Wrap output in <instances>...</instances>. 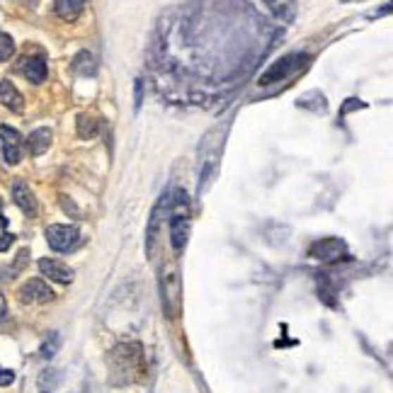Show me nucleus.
<instances>
[{"label":"nucleus","instance_id":"obj_6","mask_svg":"<svg viewBox=\"0 0 393 393\" xmlns=\"http://www.w3.org/2000/svg\"><path fill=\"white\" fill-rule=\"evenodd\" d=\"M308 255L325 262V265H332V262H340L347 258V245L342 238L328 236V238H320V240H316V243H311Z\"/></svg>","mask_w":393,"mask_h":393},{"label":"nucleus","instance_id":"obj_13","mask_svg":"<svg viewBox=\"0 0 393 393\" xmlns=\"http://www.w3.org/2000/svg\"><path fill=\"white\" fill-rule=\"evenodd\" d=\"M22 63L20 66V70L25 73V78L30 80V83H35V85H39L46 80V58L42 56H27V58H22Z\"/></svg>","mask_w":393,"mask_h":393},{"label":"nucleus","instance_id":"obj_18","mask_svg":"<svg viewBox=\"0 0 393 393\" xmlns=\"http://www.w3.org/2000/svg\"><path fill=\"white\" fill-rule=\"evenodd\" d=\"M70 66H73V73L83 75V78H87V75H95V70H97L95 56H92L90 51H78Z\"/></svg>","mask_w":393,"mask_h":393},{"label":"nucleus","instance_id":"obj_23","mask_svg":"<svg viewBox=\"0 0 393 393\" xmlns=\"http://www.w3.org/2000/svg\"><path fill=\"white\" fill-rule=\"evenodd\" d=\"M15 236L8 231V218L0 216V253H5V250H10V245H13Z\"/></svg>","mask_w":393,"mask_h":393},{"label":"nucleus","instance_id":"obj_17","mask_svg":"<svg viewBox=\"0 0 393 393\" xmlns=\"http://www.w3.org/2000/svg\"><path fill=\"white\" fill-rule=\"evenodd\" d=\"M63 374L58 369H42L39 371V379H37V386H39V393H51L61 386Z\"/></svg>","mask_w":393,"mask_h":393},{"label":"nucleus","instance_id":"obj_2","mask_svg":"<svg viewBox=\"0 0 393 393\" xmlns=\"http://www.w3.org/2000/svg\"><path fill=\"white\" fill-rule=\"evenodd\" d=\"M189 238V199L185 189H175L170 199V243L173 250H180L187 245Z\"/></svg>","mask_w":393,"mask_h":393},{"label":"nucleus","instance_id":"obj_12","mask_svg":"<svg viewBox=\"0 0 393 393\" xmlns=\"http://www.w3.org/2000/svg\"><path fill=\"white\" fill-rule=\"evenodd\" d=\"M0 105L8 107L10 112H15V114L25 112V97H22V92L13 85V80H0Z\"/></svg>","mask_w":393,"mask_h":393},{"label":"nucleus","instance_id":"obj_11","mask_svg":"<svg viewBox=\"0 0 393 393\" xmlns=\"http://www.w3.org/2000/svg\"><path fill=\"white\" fill-rule=\"evenodd\" d=\"M13 201L25 211V216H37V199L25 180H15L13 182Z\"/></svg>","mask_w":393,"mask_h":393},{"label":"nucleus","instance_id":"obj_20","mask_svg":"<svg viewBox=\"0 0 393 393\" xmlns=\"http://www.w3.org/2000/svg\"><path fill=\"white\" fill-rule=\"evenodd\" d=\"M97 129H100V124H97V119L92 117V114H78V136L80 139H92V136L97 134Z\"/></svg>","mask_w":393,"mask_h":393},{"label":"nucleus","instance_id":"obj_7","mask_svg":"<svg viewBox=\"0 0 393 393\" xmlns=\"http://www.w3.org/2000/svg\"><path fill=\"white\" fill-rule=\"evenodd\" d=\"M46 240L51 245V250L56 253H68L70 248H75L80 240V231L75 226H68V223H54V226L46 228Z\"/></svg>","mask_w":393,"mask_h":393},{"label":"nucleus","instance_id":"obj_26","mask_svg":"<svg viewBox=\"0 0 393 393\" xmlns=\"http://www.w3.org/2000/svg\"><path fill=\"white\" fill-rule=\"evenodd\" d=\"M15 381V371L10 369H0V386H10Z\"/></svg>","mask_w":393,"mask_h":393},{"label":"nucleus","instance_id":"obj_9","mask_svg":"<svg viewBox=\"0 0 393 393\" xmlns=\"http://www.w3.org/2000/svg\"><path fill=\"white\" fill-rule=\"evenodd\" d=\"M54 299V289L42 280H30L20 287L22 304H49Z\"/></svg>","mask_w":393,"mask_h":393},{"label":"nucleus","instance_id":"obj_1","mask_svg":"<svg viewBox=\"0 0 393 393\" xmlns=\"http://www.w3.org/2000/svg\"><path fill=\"white\" fill-rule=\"evenodd\" d=\"M144 374V352L136 342H124L109 352V381L112 386H127Z\"/></svg>","mask_w":393,"mask_h":393},{"label":"nucleus","instance_id":"obj_4","mask_svg":"<svg viewBox=\"0 0 393 393\" xmlns=\"http://www.w3.org/2000/svg\"><path fill=\"white\" fill-rule=\"evenodd\" d=\"M306 63H308V56H306V54H287V56H282L280 61H275V63L270 66V68L265 70V73L260 75L258 83L260 85L280 83V80L289 78V75H294L297 70H301Z\"/></svg>","mask_w":393,"mask_h":393},{"label":"nucleus","instance_id":"obj_24","mask_svg":"<svg viewBox=\"0 0 393 393\" xmlns=\"http://www.w3.org/2000/svg\"><path fill=\"white\" fill-rule=\"evenodd\" d=\"M144 105V78H136L134 85V109H141Z\"/></svg>","mask_w":393,"mask_h":393},{"label":"nucleus","instance_id":"obj_3","mask_svg":"<svg viewBox=\"0 0 393 393\" xmlns=\"http://www.w3.org/2000/svg\"><path fill=\"white\" fill-rule=\"evenodd\" d=\"M161 299L166 316L177 318L182 311V280H180L177 270H166L161 275Z\"/></svg>","mask_w":393,"mask_h":393},{"label":"nucleus","instance_id":"obj_21","mask_svg":"<svg viewBox=\"0 0 393 393\" xmlns=\"http://www.w3.org/2000/svg\"><path fill=\"white\" fill-rule=\"evenodd\" d=\"M58 347H61V335L54 330V332H49V335L44 337V342H42V347H39V354H42L44 359H51L54 354L58 352Z\"/></svg>","mask_w":393,"mask_h":393},{"label":"nucleus","instance_id":"obj_22","mask_svg":"<svg viewBox=\"0 0 393 393\" xmlns=\"http://www.w3.org/2000/svg\"><path fill=\"white\" fill-rule=\"evenodd\" d=\"M15 54V42H13V37L10 35H3L0 32V63H5L8 61L10 56Z\"/></svg>","mask_w":393,"mask_h":393},{"label":"nucleus","instance_id":"obj_29","mask_svg":"<svg viewBox=\"0 0 393 393\" xmlns=\"http://www.w3.org/2000/svg\"><path fill=\"white\" fill-rule=\"evenodd\" d=\"M85 393H92V391H85Z\"/></svg>","mask_w":393,"mask_h":393},{"label":"nucleus","instance_id":"obj_10","mask_svg":"<svg viewBox=\"0 0 393 393\" xmlns=\"http://www.w3.org/2000/svg\"><path fill=\"white\" fill-rule=\"evenodd\" d=\"M39 272L44 277H49L51 282H58V284L73 282V270H70L68 265H63L61 260H54V258L39 260Z\"/></svg>","mask_w":393,"mask_h":393},{"label":"nucleus","instance_id":"obj_19","mask_svg":"<svg viewBox=\"0 0 393 393\" xmlns=\"http://www.w3.org/2000/svg\"><path fill=\"white\" fill-rule=\"evenodd\" d=\"M299 107H306V109H313V112H325L328 109V102H325V95L320 90H311L306 92V95L299 97L297 102Z\"/></svg>","mask_w":393,"mask_h":393},{"label":"nucleus","instance_id":"obj_5","mask_svg":"<svg viewBox=\"0 0 393 393\" xmlns=\"http://www.w3.org/2000/svg\"><path fill=\"white\" fill-rule=\"evenodd\" d=\"M170 199H173V192H163L161 199L156 201V206H153L151 216H149V228H146V253H149V258L156 255V248H158V233H161V226L163 221H166V216L170 214Z\"/></svg>","mask_w":393,"mask_h":393},{"label":"nucleus","instance_id":"obj_8","mask_svg":"<svg viewBox=\"0 0 393 393\" xmlns=\"http://www.w3.org/2000/svg\"><path fill=\"white\" fill-rule=\"evenodd\" d=\"M0 146H3V158L8 166H18L22 158V136L13 127H0Z\"/></svg>","mask_w":393,"mask_h":393},{"label":"nucleus","instance_id":"obj_27","mask_svg":"<svg viewBox=\"0 0 393 393\" xmlns=\"http://www.w3.org/2000/svg\"><path fill=\"white\" fill-rule=\"evenodd\" d=\"M61 204H63V209H66V211H73L75 216H80V211L75 209V204H73V201H68V196H61Z\"/></svg>","mask_w":393,"mask_h":393},{"label":"nucleus","instance_id":"obj_14","mask_svg":"<svg viewBox=\"0 0 393 393\" xmlns=\"http://www.w3.org/2000/svg\"><path fill=\"white\" fill-rule=\"evenodd\" d=\"M87 0H54V13L63 22H75L83 15Z\"/></svg>","mask_w":393,"mask_h":393},{"label":"nucleus","instance_id":"obj_15","mask_svg":"<svg viewBox=\"0 0 393 393\" xmlns=\"http://www.w3.org/2000/svg\"><path fill=\"white\" fill-rule=\"evenodd\" d=\"M49 146H51V129H46V127L35 129L30 134V139H27V151H30L32 156H44V153L49 151Z\"/></svg>","mask_w":393,"mask_h":393},{"label":"nucleus","instance_id":"obj_16","mask_svg":"<svg viewBox=\"0 0 393 393\" xmlns=\"http://www.w3.org/2000/svg\"><path fill=\"white\" fill-rule=\"evenodd\" d=\"M265 5L280 22H294L297 18V0H265Z\"/></svg>","mask_w":393,"mask_h":393},{"label":"nucleus","instance_id":"obj_28","mask_svg":"<svg viewBox=\"0 0 393 393\" xmlns=\"http://www.w3.org/2000/svg\"><path fill=\"white\" fill-rule=\"evenodd\" d=\"M5 313H8V304H5V297L0 294V320L5 318Z\"/></svg>","mask_w":393,"mask_h":393},{"label":"nucleus","instance_id":"obj_25","mask_svg":"<svg viewBox=\"0 0 393 393\" xmlns=\"http://www.w3.org/2000/svg\"><path fill=\"white\" fill-rule=\"evenodd\" d=\"M362 107H367L362 100H357V97H349V100L345 102V105L340 107V117H345V114H349V112H352V109H362Z\"/></svg>","mask_w":393,"mask_h":393}]
</instances>
